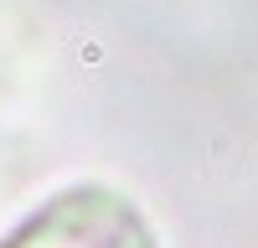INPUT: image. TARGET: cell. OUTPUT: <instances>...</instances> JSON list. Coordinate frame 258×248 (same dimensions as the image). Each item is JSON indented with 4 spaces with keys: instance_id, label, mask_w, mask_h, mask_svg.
Segmentation results:
<instances>
[{
    "instance_id": "cell-1",
    "label": "cell",
    "mask_w": 258,
    "mask_h": 248,
    "mask_svg": "<svg viewBox=\"0 0 258 248\" xmlns=\"http://www.w3.org/2000/svg\"><path fill=\"white\" fill-rule=\"evenodd\" d=\"M0 248H160V238L135 197L83 181L31 207L0 238Z\"/></svg>"
}]
</instances>
